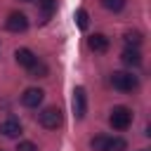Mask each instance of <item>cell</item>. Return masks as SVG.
Returning <instances> with one entry per match:
<instances>
[{"instance_id": "11", "label": "cell", "mask_w": 151, "mask_h": 151, "mask_svg": "<svg viewBox=\"0 0 151 151\" xmlns=\"http://www.w3.org/2000/svg\"><path fill=\"white\" fill-rule=\"evenodd\" d=\"M125 149H127V142L123 137H106L104 151H125Z\"/></svg>"}, {"instance_id": "19", "label": "cell", "mask_w": 151, "mask_h": 151, "mask_svg": "<svg viewBox=\"0 0 151 151\" xmlns=\"http://www.w3.org/2000/svg\"><path fill=\"white\" fill-rule=\"evenodd\" d=\"M139 151H149V149H139Z\"/></svg>"}, {"instance_id": "7", "label": "cell", "mask_w": 151, "mask_h": 151, "mask_svg": "<svg viewBox=\"0 0 151 151\" xmlns=\"http://www.w3.org/2000/svg\"><path fill=\"white\" fill-rule=\"evenodd\" d=\"M14 59H17V64H19L21 68H31V66L38 61V57H35L28 47H19V50L14 52Z\"/></svg>"}, {"instance_id": "16", "label": "cell", "mask_w": 151, "mask_h": 151, "mask_svg": "<svg viewBox=\"0 0 151 151\" xmlns=\"http://www.w3.org/2000/svg\"><path fill=\"white\" fill-rule=\"evenodd\" d=\"M101 5L109 9V12H120L125 7V0H101Z\"/></svg>"}, {"instance_id": "1", "label": "cell", "mask_w": 151, "mask_h": 151, "mask_svg": "<svg viewBox=\"0 0 151 151\" xmlns=\"http://www.w3.org/2000/svg\"><path fill=\"white\" fill-rule=\"evenodd\" d=\"M130 123H132V111L127 106H116L109 116V125L113 130H127Z\"/></svg>"}, {"instance_id": "12", "label": "cell", "mask_w": 151, "mask_h": 151, "mask_svg": "<svg viewBox=\"0 0 151 151\" xmlns=\"http://www.w3.org/2000/svg\"><path fill=\"white\" fill-rule=\"evenodd\" d=\"M38 7L42 12V19H50L52 12L57 9V0H38Z\"/></svg>"}, {"instance_id": "3", "label": "cell", "mask_w": 151, "mask_h": 151, "mask_svg": "<svg viewBox=\"0 0 151 151\" xmlns=\"http://www.w3.org/2000/svg\"><path fill=\"white\" fill-rule=\"evenodd\" d=\"M61 120H64V116H61V111L57 106H47V109H42L38 113V123L42 127H47V130H57L61 125Z\"/></svg>"}, {"instance_id": "21", "label": "cell", "mask_w": 151, "mask_h": 151, "mask_svg": "<svg viewBox=\"0 0 151 151\" xmlns=\"http://www.w3.org/2000/svg\"><path fill=\"white\" fill-rule=\"evenodd\" d=\"M0 151H2V149H0Z\"/></svg>"}, {"instance_id": "4", "label": "cell", "mask_w": 151, "mask_h": 151, "mask_svg": "<svg viewBox=\"0 0 151 151\" xmlns=\"http://www.w3.org/2000/svg\"><path fill=\"white\" fill-rule=\"evenodd\" d=\"M5 28L12 31V33H21L28 28V17L24 12H12L7 19H5Z\"/></svg>"}, {"instance_id": "8", "label": "cell", "mask_w": 151, "mask_h": 151, "mask_svg": "<svg viewBox=\"0 0 151 151\" xmlns=\"http://www.w3.org/2000/svg\"><path fill=\"white\" fill-rule=\"evenodd\" d=\"M0 132H2L5 137L14 139V137H19L24 130H21V123H19L17 118H7V120H2V123H0Z\"/></svg>"}, {"instance_id": "14", "label": "cell", "mask_w": 151, "mask_h": 151, "mask_svg": "<svg viewBox=\"0 0 151 151\" xmlns=\"http://www.w3.org/2000/svg\"><path fill=\"white\" fill-rule=\"evenodd\" d=\"M28 73H31L33 78H45V76H47V66H45L42 61H35V64L28 68Z\"/></svg>"}, {"instance_id": "10", "label": "cell", "mask_w": 151, "mask_h": 151, "mask_svg": "<svg viewBox=\"0 0 151 151\" xmlns=\"http://www.w3.org/2000/svg\"><path fill=\"white\" fill-rule=\"evenodd\" d=\"M120 59H123V64H127V66H139V64H142V54H139L137 47H127V50L120 54Z\"/></svg>"}, {"instance_id": "2", "label": "cell", "mask_w": 151, "mask_h": 151, "mask_svg": "<svg viewBox=\"0 0 151 151\" xmlns=\"http://www.w3.org/2000/svg\"><path fill=\"white\" fill-rule=\"evenodd\" d=\"M111 85L120 92H132L137 87V76H132L127 71H113L111 73Z\"/></svg>"}, {"instance_id": "9", "label": "cell", "mask_w": 151, "mask_h": 151, "mask_svg": "<svg viewBox=\"0 0 151 151\" xmlns=\"http://www.w3.org/2000/svg\"><path fill=\"white\" fill-rule=\"evenodd\" d=\"M109 38L104 35V33H94V35H90L87 38V47L92 50V52H106L109 50Z\"/></svg>"}, {"instance_id": "15", "label": "cell", "mask_w": 151, "mask_h": 151, "mask_svg": "<svg viewBox=\"0 0 151 151\" xmlns=\"http://www.w3.org/2000/svg\"><path fill=\"white\" fill-rule=\"evenodd\" d=\"M76 24H78V28H83V31L90 26V17H87L85 9H78V12H76Z\"/></svg>"}, {"instance_id": "17", "label": "cell", "mask_w": 151, "mask_h": 151, "mask_svg": "<svg viewBox=\"0 0 151 151\" xmlns=\"http://www.w3.org/2000/svg\"><path fill=\"white\" fill-rule=\"evenodd\" d=\"M104 144H106V137H104V134H99V137H92V139H90V146H92L94 151H104Z\"/></svg>"}, {"instance_id": "20", "label": "cell", "mask_w": 151, "mask_h": 151, "mask_svg": "<svg viewBox=\"0 0 151 151\" xmlns=\"http://www.w3.org/2000/svg\"><path fill=\"white\" fill-rule=\"evenodd\" d=\"M24 2H31V0H24Z\"/></svg>"}, {"instance_id": "18", "label": "cell", "mask_w": 151, "mask_h": 151, "mask_svg": "<svg viewBox=\"0 0 151 151\" xmlns=\"http://www.w3.org/2000/svg\"><path fill=\"white\" fill-rule=\"evenodd\" d=\"M17 151H38V146H35L33 142H19Z\"/></svg>"}, {"instance_id": "6", "label": "cell", "mask_w": 151, "mask_h": 151, "mask_svg": "<svg viewBox=\"0 0 151 151\" xmlns=\"http://www.w3.org/2000/svg\"><path fill=\"white\" fill-rule=\"evenodd\" d=\"M42 97H45V92H42L40 87H28V90H24V94H21V104H24L26 109H38V106L42 104Z\"/></svg>"}, {"instance_id": "13", "label": "cell", "mask_w": 151, "mask_h": 151, "mask_svg": "<svg viewBox=\"0 0 151 151\" xmlns=\"http://www.w3.org/2000/svg\"><path fill=\"white\" fill-rule=\"evenodd\" d=\"M123 40L127 42V47H137V45L142 42V33H139V31H125Z\"/></svg>"}, {"instance_id": "5", "label": "cell", "mask_w": 151, "mask_h": 151, "mask_svg": "<svg viewBox=\"0 0 151 151\" xmlns=\"http://www.w3.org/2000/svg\"><path fill=\"white\" fill-rule=\"evenodd\" d=\"M71 106H73V116L76 118H85V113H87V94H85L83 87H76L73 90Z\"/></svg>"}]
</instances>
